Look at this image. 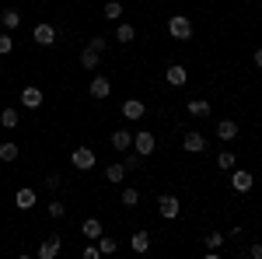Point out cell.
Returning <instances> with one entry per match:
<instances>
[{
  "mask_svg": "<svg viewBox=\"0 0 262 259\" xmlns=\"http://www.w3.org/2000/svg\"><path fill=\"white\" fill-rule=\"evenodd\" d=\"M129 249H133V252H147V249H150V235H147V231H137V235L129 238Z\"/></svg>",
  "mask_w": 262,
  "mask_h": 259,
  "instance_id": "20",
  "label": "cell"
},
{
  "mask_svg": "<svg viewBox=\"0 0 262 259\" xmlns=\"http://www.w3.org/2000/svg\"><path fill=\"white\" fill-rule=\"evenodd\" d=\"M60 249H63V242L53 235V238H46L39 245V259H56V256H60Z\"/></svg>",
  "mask_w": 262,
  "mask_h": 259,
  "instance_id": "9",
  "label": "cell"
},
{
  "mask_svg": "<svg viewBox=\"0 0 262 259\" xmlns=\"http://www.w3.org/2000/svg\"><path fill=\"white\" fill-rule=\"evenodd\" d=\"M0 161H18V144H0Z\"/></svg>",
  "mask_w": 262,
  "mask_h": 259,
  "instance_id": "24",
  "label": "cell"
},
{
  "mask_svg": "<svg viewBox=\"0 0 262 259\" xmlns=\"http://www.w3.org/2000/svg\"><path fill=\"white\" fill-rule=\"evenodd\" d=\"M98 256H101L98 245H88V249H84V259H98Z\"/></svg>",
  "mask_w": 262,
  "mask_h": 259,
  "instance_id": "34",
  "label": "cell"
},
{
  "mask_svg": "<svg viewBox=\"0 0 262 259\" xmlns=\"http://www.w3.org/2000/svg\"><path fill=\"white\" fill-rule=\"evenodd\" d=\"M185 109H189V116H196V119H206V116H210V102L206 98H192Z\"/></svg>",
  "mask_w": 262,
  "mask_h": 259,
  "instance_id": "14",
  "label": "cell"
},
{
  "mask_svg": "<svg viewBox=\"0 0 262 259\" xmlns=\"http://www.w3.org/2000/svg\"><path fill=\"white\" fill-rule=\"evenodd\" d=\"M101 14H105V18H108V21H119V18H122V4H119V0H108Z\"/></svg>",
  "mask_w": 262,
  "mask_h": 259,
  "instance_id": "22",
  "label": "cell"
},
{
  "mask_svg": "<svg viewBox=\"0 0 262 259\" xmlns=\"http://www.w3.org/2000/svg\"><path fill=\"white\" fill-rule=\"evenodd\" d=\"M81 235H84L88 242H98V235H101V221H98V217H88V221L81 224Z\"/></svg>",
  "mask_w": 262,
  "mask_h": 259,
  "instance_id": "12",
  "label": "cell"
},
{
  "mask_svg": "<svg viewBox=\"0 0 262 259\" xmlns=\"http://www.w3.org/2000/svg\"><path fill=\"white\" fill-rule=\"evenodd\" d=\"M217 168H221V172H231V168H234V154H231V151H221V154H217Z\"/></svg>",
  "mask_w": 262,
  "mask_h": 259,
  "instance_id": "27",
  "label": "cell"
},
{
  "mask_svg": "<svg viewBox=\"0 0 262 259\" xmlns=\"http://www.w3.org/2000/svg\"><path fill=\"white\" fill-rule=\"evenodd\" d=\"M185 81H189L185 67H168V84H171V88H182Z\"/></svg>",
  "mask_w": 262,
  "mask_h": 259,
  "instance_id": "19",
  "label": "cell"
},
{
  "mask_svg": "<svg viewBox=\"0 0 262 259\" xmlns=\"http://www.w3.org/2000/svg\"><path fill=\"white\" fill-rule=\"evenodd\" d=\"M98 60H101V53H95L91 46H84V53H81V67H84V70H95Z\"/></svg>",
  "mask_w": 262,
  "mask_h": 259,
  "instance_id": "17",
  "label": "cell"
},
{
  "mask_svg": "<svg viewBox=\"0 0 262 259\" xmlns=\"http://www.w3.org/2000/svg\"><path fill=\"white\" fill-rule=\"evenodd\" d=\"M133 35H137L133 25H119V28H116V42H133Z\"/></svg>",
  "mask_w": 262,
  "mask_h": 259,
  "instance_id": "26",
  "label": "cell"
},
{
  "mask_svg": "<svg viewBox=\"0 0 262 259\" xmlns=\"http://www.w3.org/2000/svg\"><path fill=\"white\" fill-rule=\"evenodd\" d=\"M21 105H25V109H39V105H42V88L28 84V88L21 91Z\"/></svg>",
  "mask_w": 262,
  "mask_h": 259,
  "instance_id": "7",
  "label": "cell"
},
{
  "mask_svg": "<svg viewBox=\"0 0 262 259\" xmlns=\"http://www.w3.org/2000/svg\"><path fill=\"white\" fill-rule=\"evenodd\" d=\"M60 175H46V186H49V189H60Z\"/></svg>",
  "mask_w": 262,
  "mask_h": 259,
  "instance_id": "35",
  "label": "cell"
},
{
  "mask_svg": "<svg viewBox=\"0 0 262 259\" xmlns=\"http://www.w3.org/2000/svg\"><path fill=\"white\" fill-rule=\"evenodd\" d=\"M168 35L179 39V42L192 39V21L185 18V14H171V18H168Z\"/></svg>",
  "mask_w": 262,
  "mask_h": 259,
  "instance_id": "1",
  "label": "cell"
},
{
  "mask_svg": "<svg viewBox=\"0 0 262 259\" xmlns=\"http://www.w3.org/2000/svg\"><path fill=\"white\" fill-rule=\"evenodd\" d=\"M88 46H91L95 53H105V46H108V39H101V35H95V39L88 42Z\"/></svg>",
  "mask_w": 262,
  "mask_h": 259,
  "instance_id": "32",
  "label": "cell"
},
{
  "mask_svg": "<svg viewBox=\"0 0 262 259\" xmlns=\"http://www.w3.org/2000/svg\"><path fill=\"white\" fill-rule=\"evenodd\" d=\"M224 245V231H210L206 235V249H221Z\"/></svg>",
  "mask_w": 262,
  "mask_h": 259,
  "instance_id": "30",
  "label": "cell"
},
{
  "mask_svg": "<svg viewBox=\"0 0 262 259\" xmlns=\"http://www.w3.org/2000/svg\"><path fill=\"white\" fill-rule=\"evenodd\" d=\"M11 49H14V39L11 35H0V56H7Z\"/></svg>",
  "mask_w": 262,
  "mask_h": 259,
  "instance_id": "31",
  "label": "cell"
},
{
  "mask_svg": "<svg viewBox=\"0 0 262 259\" xmlns=\"http://www.w3.org/2000/svg\"><path fill=\"white\" fill-rule=\"evenodd\" d=\"M46 214H49V217L56 221V217H63V214H67V207H63L60 200H53V203H49V207H46Z\"/></svg>",
  "mask_w": 262,
  "mask_h": 259,
  "instance_id": "29",
  "label": "cell"
},
{
  "mask_svg": "<svg viewBox=\"0 0 262 259\" xmlns=\"http://www.w3.org/2000/svg\"><path fill=\"white\" fill-rule=\"evenodd\" d=\"M14 203H18V210H32V207H35V189H32V186H25V189H18V196H14Z\"/></svg>",
  "mask_w": 262,
  "mask_h": 259,
  "instance_id": "11",
  "label": "cell"
},
{
  "mask_svg": "<svg viewBox=\"0 0 262 259\" xmlns=\"http://www.w3.org/2000/svg\"><path fill=\"white\" fill-rule=\"evenodd\" d=\"M182 147H185V151H192V154H203V151H206V140H203V133L192 130V133H185V137H182Z\"/></svg>",
  "mask_w": 262,
  "mask_h": 259,
  "instance_id": "8",
  "label": "cell"
},
{
  "mask_svg": "<svg viewBox=\"0 0 262 259\" xmlns=\"http://www.w3.org/2000/svg\"><path fill=\"white\" fill-rule=\"evenodd\" d=\"M122 175H126V165H108V168H105V179L112 182V186H119Z\"/></svg>",
  "mask_w": 262,
  "mask_h": 259,
  "instance_id": "21",
  "label": "cell"
},
{
  "mask_svg": "<svg viewBox=\"0 0 262 259\" xmlns=\"http://www.w3.org/2000/svg\"><path fill=\"white\" fill-rule=\"evenodd\" d=\"M0 21H4V28H7V32H14V28L21 25V14L14 11V7H7V11H0Z\"/></svg>",
  "mask_w": 262,
  "mask_h": 259,
  "instance_id": "16",
  "label": "cell"
},
{
  "mask_svg": "<svg viewBox=\"0 0 262 259\" xmlns=\"http://www.w3.org/2000/svg\"><path fill=\"white\" fill-rule=\"evenodd\" d=\"M137 203H140V189H133V186L122 189V207H137Z\"/></svg>",
  "mask_w": 262,
  "mask_h": 259,
  "instance_id": "28",
  "label": "cell"
},
{
  "mask_svg": "<svg viewBox=\"0 0 262 259\" xmlns=\"http://www.w3.org/2000/svg\"><path fill=\"white\" fill-rule=\"evenodd\" d=\"M122 165H126V172H129V168H137V165H140V154H137V151H133V154H129V158L122 161Z\"/></svg>",
  "mask_w": 262,
  "mask_h": 259,
  "instance_id": "33",
  "label": "cell"
},
{
  "mask_svg": "<svg viewBox=\"0 0 262 259\" xmlns=\"http://www.w3.org/2000/svg\"><path fill=\"white\" fill-rule=\"evenodd\" d=\"M88 95H91V98H108V95H112V81H108V77H101V74H98V77H95V81H91V88H88Z\"/></svg>",
  "mask_w": 262,
  "mask_h": 259,
  "instance_id": "4",
  "label": "cell"
},
{
  "mask_svg": "<svg viewBox=\"0 0 262 259\" xmlns=\"http://www.w3.org/2000/svg\"><path fill=\"white\" fill-rule=\"evenodd\" d=\"M158 210H161V217H164V221L179 217V210H182L179 196H161V200H158Z\"/></svg>",
  "mask_w": 262,
  "mask_h": 259,
  "instance_id": "5",
  "label": "cell"
},
{
  "mask_svg": "<svg viewBox=\"0 0 262 259\" xmlns=\"http://www.w3.org/2000/svg\"><path fill=\"white\" fill-rule=\"evenodd\" d=\"M248 256H252V259H262V245H248Z\"/></svg>",
  "mask_w": 262,
  "mask_h": 259,
  "instance_id": "36",
  "label": "cell"
},
{
  "mask_svg": "<svg viewBox=\"0 0 262 259\" xmlns=\"http://www.w3.org/2000/svg\"><path fill=\"white\" fill-rule=\"evenodd\" d=\"M112 147H116V151L133 147V133H129V130H116V133H112Z\"/></svg>",
  "mask_w": 262,
  "mask_h": 259,
  "instance_id": "15",
  "label": "cell"
},
{
  "mask_svg": "<svg viewBox=\"0 0 262 259\" xmlns=\"http://www.w3.org/2000/svg\"><path fill=\"white\" fill-rule=\"evenodd\" d=\"M255 67L262 70V49H255Z\"/></svg>",
  "mask_w": 262,
  "mask_h": 259,
  "instance_id": "37",
  "label": "cell"
},
{
  "mask_svg": "<svg viewBox=\"0 0 262 259\" xmlns=\"http://www.w3.org/2000/svg\"><path fill=\"white\" fill-rule=\"evenodd\" d=\"M252 172H245V168H238V172H234V175H231V186H234V189H238V193H248V189H252Z\"/></svg>",
  "mask_w": 262,
  "mask_h": 259,
  "instance_id": "10",
  "label": "cell"
},
{
  "mask_svg": "<svg viewBox=\"0 0 262 259\" xmlns=\"http://www.w3.org/2000/svg\"><path fill=\"white\" fill-rule=\"evenodd\" d=\"M133 147H137V154H140V158H147V154H154L158 140H154V133H147V130H140V133L133 137Z\"/></svg>",
  "mask_w": 262,
  "mask_h": 259,
  "instance_id": "3",
  "label": "cell"
},
{
  "mask_svg": "<svg viewBox=\"0 0 262 259\" xmlns=\"http://www.w3.org/2000/svg\"><path fill=\"white\" fill-rule=\"evenodd\" d=\"M122 116H126V119H140L143 116V102L140 98H126L122 102Z\"/></svg>",
  "mask_w": 262,
  "mask_h": 259,
  "instance_id": "13",
  "label": "cell"
},
{
  "mask_svg": "<svg viewBox=\"0 0 262 259\" xmlns=\"http://www.w3.org/2000/svg\"><path fill=\"white\" fill-rule=\"evenodd\" d=\"M32 39L39 42V46H53V42H56V28L42 21V25H35V32H32Z\"/></svg>",
  "mask_w": 262,
  "mask_h": 259,
  "instance_id": "6",
  "label": "cell"
},
{
  "mask_svg": "<svg viewBox=\"0 0 262 259\" xmlns=\"http://www.w3.org/2000/svg\"><path fill=\"white\" fill-rule=\"evenodd\" d=\"M0 126L14 130V126H18V109H4V112H0Z\"/></svg>",
  "mask_w": 262,
  "mask_h": 259,
  "instance_id": "23",
  "label": "cell"
},
{
  "mask_svg": "<svg viewBox=\"0 0 262 259\" xmlns=\"http://www.w3.org/2000/svg\"><path fill=\"white\" fill-rule=\"evenodd\" d=\"M217 137H221V140H234V137H238V123H231V119L217 123Z\"/></svg>",
  "mask_w": 262,
  "mask_h": 259,
  "instance_id": "18",
  "label": "cell"
},
{
  "mask_svg": "<svg viewBox=\"0 0 262 259\" xmlns=\"http://www.w3.org/2000/svg\"><path fill=\"white\" fill-rule=\"evenodd\" d=\"M98 249H101V256H112L119 245H116V238H108V235H98Z\"/></svg>",
  "mask_w": 262,
  "mask_h": 259,
  "instance_id": "25",
  "label": "cell"
},
{
  "mask_svg": "<svg viewBox=\"0 0 262 259\" xmlns=\"http://www.w3.org/2000/svg\"><path fill=\"white\" fill-rule=\"evenodd\" d=\"M95 151H91V147H77V151H74V154H70V165H74V168H81V172H91V168H95Z\"/></svg>",
  "mask_w": 262,
  "mask_h": 259,
  "instance_id": "2",
  "label": "cell"
}]
</instances>
